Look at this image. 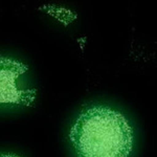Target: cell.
Returning <instances> with one entry per match:
<instances>
[{
	"mask_svg": "<svg viewBox=\"0 0 157 157\" xmlns=\"http://www.w3.org/2000/svg\"><path fill=\"white\" fill-rule=\"evenodd\" d=\"M69 139L78 157H130L134 131L120 111L92 106L78 114Z\"/></svg>",
	"mask_w": 157,
	"mask_h": 157,
	"instance_id": "obj_1",
	"label": "cell"
},
{
	"mask_svg": "<svg viewBox=\"0 0 157 157\" xmlns=\"http://www.w3.org/2000/svg\"><path fill=\"white\" fill-rule=\"evenodd\" d=\"M36 98L37 89L29 82V66L0 56V105L29 107Z\"/></svg>",
	"mask_w": 157,
	"mask_h": 157,
	"instance_id": "obj_2",
	"label": "cell"
},
{
	"mask_svg": "<svg viewBox=\"0 0 157 157\" xmlns=\"http://www.w3.org/2000/svg\"><path fill=\"white\" fill-rule=\"evenodd\" d=\"M0 157H21V156L12 153H0Z\"/></svg>",
	"mask_w": 157,
	"mask_h": 157,
	"instance_id": "obj_3",
	"label": "cell"
}]
</instances>
